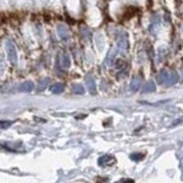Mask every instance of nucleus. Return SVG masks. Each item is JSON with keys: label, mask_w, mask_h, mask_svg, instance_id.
<instances>
[{"label": "nucleus", "mask_w": 183, "mask_h": 183, "mask_svg": "<svg viewBox=\"0 0 183 183\" xmlns=\"http://www.w3.org/2000/svg\"><path fill=\"white\" fill-rule=\"evenodd\" d=\"M159 81L161 84H166V85H174L179 81V75L175 72L168 73L166 71H163L159 76Z\"/></svg>", "instance_id": "nucleus-1"}, {"label": "nucleus", "mask_w": 183, "mask_h": 183, "mask_svg": "<svg viewBox=\"0 0 183 183\" xmlns=\"http://www.w3.org/2000/svg\"><path fill=\"white\" fill-rule=\"evenodd\" d=\"M6 52H7L9 62H11L13 64H16V62H17V52H16L14 44L11 40L6 41Z\"/></svg>", "instance_id": "nucleus-2"}, {"label": "nucleus", "mask_w": 183, "mask_h": 183, "mask_svg": "<svg viewBox=\"0 0 183 183\" xmlns=\"http://www.w3.org/2000/svg\"><path fill=\"white\" fill-rule=\"evenodd\" d=\"M116 163V158L111 155H104L98 158V165L100 166H111Z\"/></svg>", "instance_id": "nucleus-3"}, {"label": "nucleus", "mask_w": 183, "mask_h": 183, "mask_svg": "<svg viewBox=\"0 0 183 183\" xmlns=\"http://www.w3.org/2000/svg\"><path fill=\"white\" fill-rule=\"evenodd\" d=\"M117 42H118V47L120 49H125L128 48V38H127V34L126 33H120L118 36V39H117Z\"/></svg>", "instance_id": "nucleus-4"}, {"label": "nucleus", "mask_w": 183, "mask_h": 183, "mask_svg": "<svg viewBox=\"0 0 183 183\" xmlns=\"http://www.w3.org/2000/svg\"><path fill=\"white\" fill-rule=\"evenodd\" d=\"M59 64H60V67L62 68V69H69V68H70V64H71L69 55H67V54H62V55L60 56Z\"/></svg>", "instance_id": "nucleus-5"}, {"label": "nucleus", "mask_w": 183, "mask_h": 183, "mask_svg": "<svg viewBox=\"0 0 183 183\" xmlns=\"http://www.w3.org/2000/svg\"><path fill=\"white\" fill-rule=\"evenodd\" d=\"M34 88V84L31 81H25L22 82L19 87L20 92H23V93H29V92H32Z\"/></svg>", "instance_id": "nucleus-6"}, {"label": "nucleus", "mask_w": 183, "mask_h": 183, "mask_svg": "<svg viewBox=\"0 0 183 183\" xmlns=\"http://www.w3.org/2000/svg\"><path fill=\"white\" fill-rule=\"evenodd\" d=\"M57 32L60 34V38L62 40H68L69 39V32H68V29L63 25H59L57 28Z\"/></svg>", "instance_id": "nucleus-7"}, {"label": "nucleus", "mask_w": 183, "mask_h": 183, "mask_svg": "<svg viewBox=\"0 0 183 183\" xmlns=\"http://www.w3.org/2000/svg\"><path fill=\"white\" fill-rule=\"evenodd\" d=\"M49 79L48 78H42L40 81L38 82V87H37V92H42L46 89V87L48 86Z\"/></svg>", "instance_id": "nucleus-8"}, {"label": "nucleus", "mask_w": 183, "mask_h": 183, "mask_svg": "<svg viewBox=\"0 0 183 183\" xmlns=\"http://www.w3.org/2000/svg\"><path fill=\"white\" fill-rule=\"evenodd\" d=\"M140 87H141V80H140V78L135 77L131 82V90L132 92H137L140 89Z\"/></svg>", "instance_id": "nucleus-9"}, {"label": "nucleus", "mask_w": 183, "mask_h": 183, "mask_svg": "<svg viewBox=\"0 0 183 183\" xmlns=\"http://www.w3.org/2000/svg\"><path fill=\"white\" fill-rule=\"evenodd\" d=\"M156 90V85L153 81H148L146 84V86L143 88V93H152Z\"/></svg>", "instance_id": "nucleus-10"}, {"label": "nucleus", "mask_w": 183, "mask_h": 183, "mask_svg": "<svg viewBox=\"0 0 183 183\" xmlns=\"http://www.w3.org/2000/svg\"><path fill=\"white\" fill-rule=\"evenodd\" d=\"M80 31H81V36L85 40H89L90 38H92V32H90V30L87 26H81Z\"/></svg>", "instance_id": "nucleus-11"}, {"label": "nucleus", "mask_w": 183, "mask_h": 183, "mask_svg": "<svg viewBox=\"0 0 183 183\" xmlns=\"http://www.w3.org/2000/svg\"><path fill=\"white\" fill-rule=\"evenodd\" d=\"M64 90V85L62 82H56L55 85L52 87V93L54 94H61Z\"/></svg>", "instance_id": "nucleus-12"}, {"label": "nucleus", "mask_w": 183, "mask_h": 183, "mask_svg": "<svg viewBox=\"0 0 183 183\" xmlns=\"http://www.w3.org/2000/svg\"><path fill=\"white\" fill-rule=\"evenodd\" d=\"M87 87H88V90H89L92 94L96 93V85H95V81H94L93 78L87 79Z\"/></svg>", "instance_id": "nucleus-13"}, {"label": "nucleus", "mask_w": 183, "mask_h": 183, "mask_svg": "<svg viewBox=\"0 0 183 183\" xmlns=\"http://www.w3.org/2000/svg\"><path fill=\"white\" fill-rule=\"evenodd\" d=\"M72 92L75 94L81 95V94L85 93V89H84V87H82L81 85H73V86H72Z\"/></svg>", "instance_id": "nucleus-14"}, {"label": "nucleus", "mask_w": 183, "mask_h": 183, "mask_svg": "<svg viewBox=\"0 0 183 183\" xmlns=\"http://www.w3.org/2000/svg\"><path fill=\"white\" fill-rule=\"evenodd\" d=\"M143 158H144V155H143V153H133V155H131V159L134 161L142 160Z\"/></svg>", "instance_id": "nucleus-15"}, {"label": "nucleus", "mask_w": 183, "mask_h": 183, "mask_svg": "<svg viewBox=\"0 0 183 183\" xmlns=\"http://www.w3.org/2000/svg\"><path fill=\"white\" fill-rule=\"evenodd\" d=\"M11 125V121H0V129H5V128L9 127Z\"/></svg>", "instance_id": "nucleus-16"}]
</instances>
